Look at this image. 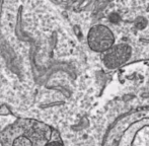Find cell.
<instances>
[{
	"mask_svg": "<svg viewBox=\"0 0 149 146\" xmlns=\"http://www.w3.org/2000/svg\"><path fill=\"white\" fill-rule=\"evenodd\" d=\"M87 43L92 51L104 53L114 46L115 36L108 26L104 24H96L89 30Z\"/></svg>",
	"mask_w": 149,
	"mask_h": 146,
	"instance_id": "1",
	"label": "cell"
},
{
	"mask_svg": "<svg viewBox=\"0 0 149 146\" xmlns=\"http://www.w3.org/2000/svg\"><path fill=\"white\" fill-rule=\"evenodd\" d=\"M132 48L127 44L114 45L111 49L104 52V63L109 69H116L121 67L131 58Z\"/></svg>",
	"mask_w": 149,
	"mask_h": 146,
	"instance_id": "2",
	"label": "cell"
},
{
	"mask_svg": "<svg viewBox=\"0 0 149 146\" xmlns=\"http://www.w3.org/2000/svg\"><path fill=\"white\" fill-rule=\"evenodd\" d=\"M11 146H33V142L29 136L20 134L13 138L11 141Z\"/></svg>",
	"mask_w": 149,
	"mask_h": 146,
	"instance_id": "3",
	"label": "cell"
},
{
	"mask_svg": "<svg viewBox=\"0 0 149 146\" xmlns=\"http://www.w3.org/2000/svg\"><path fill=\"white\" fill-rule=\"evenodd\" d=\"M10 111L8 110V108L6 106L2 105L0 106V116H6V115H9Z\"/></svg>",
	"mask_w": 149,
	"mask_h": 146,
	"instance_id": "4",
	"label": "cell"
},
{
	"mask_svg": "<svg viewBox=\"0 0 149 146\" xmlns=\"http://www.w3.org/2000/svg\"><path fill=\"white\" fill-rule=\"evenodd\" d=\"M44 146H64V145H63V143L59 140H51L46 143Z\"/></svg>",
	"mask_w": 149,
	"mask_h": 146,
	"instance_id": "5",
	"label": "cell"
},
{
	"mask_svg": "<svg viewBox=\"0 0 149 146\" xmlns=\"http://www.w3.org/2000/svg\"><path fill=\"white\" fill-rule=\"evenodd\" d=\"M0 146H2V145H1V143H0Z\"/></svg>",
	"mask_w": 149,
	"mask_h": 146,
	"instance_id": "6",
	"label": "cell"
}]
</instances>
